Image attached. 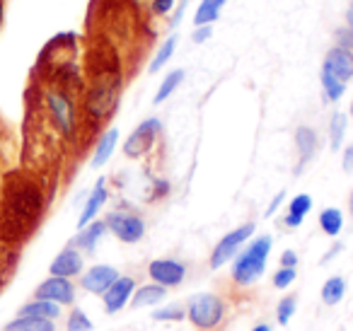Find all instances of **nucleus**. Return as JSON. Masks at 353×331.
<instances>
[{
  "instance_id": "40",
  "label": "nucleus",
  "mask_w": 353,
  "mask_h": 331,
  "mask_svg": "<svg viewBox=\"0 0 353 331\" xmlns=\"http://www.w3.org/2000/svg\"><path fill=\"white\" fill-rule=\"evenodd\" d=\"M346 27H351V30H353V3L348 6V10H346Z\"/></svg>"
},
{
  "instance_id": "33",
  "label": "nucleus",
  "mask_w": 353,
  "mask_h": 331,
  "mask_svg": "<svg viewBox=\"0 0 353 331\" xmlns=\"http://www.w3.org/2000/svg\"><path fill=\"white\" fill-rule=\"evenodd\" d=\"M211 34H213V27L211 25L196 27V30H194V34H192V41H194V44H203V41L211 39Z\"/></svg>"
},
{
  "instance_id": "7",
  "label": "nucleus",
  "mask_w": 353,
  "mask_h": 331,
  "mask_svg": "<svg viewBox=\"0 0 353 331\" xmlns=\"http://www.w3.org/2000/svg\"><path fill=\"white\" fill-rule=\"evenodd\" d=\"M34 300H49L56 305H73L75 302V285L70 278L51 276L44 283H39L34 290Z\"/></svg>"
},
{
  "instance_id": "37",
  "label": "nucleus",
  "mask_w": 353,
  "mask_h": 331,
  "mask_svg": "<svg viewBox=\"0 0 353 331\" xmlns=\"http://www.w3.org/2000/svg\"><path fill=\"white\" fill-rule=\"evenodd\" d=\"M341 167H343V172H348V174L353 172V146H346V148H343Z\"/></svg>"
},
{
  "instance_id": "34",
  "label": "nucleus",
  "mask_w": 353,
  "mask_h": 331,
  "mask_svg": "<svg viewBox=\"0 0 353 331\" xmlns=\"http://www.w3.org/2000/svg\"><path fill=\"white\" fill-rule=\"evenodd\" d=\"M281 266L283 268H298V254H295L293 249H285V252L281 254Z\"/></svg>"
},
{
  "instance_id": "21",
  "label": "nucleus",
  "mask_w": 353,
  "mask_h": 331,
  "mask_svg": "<svg viewBox=\"0 0 353 331\" xmlns=\"http://www.w3.org/2000/svg\"><path fill=\"white\" fill-rule=\"evenodd\" d=\"M319 297L327 307H336L339 302L346 297V281L341 276H332L324 281L322 290H319Z\"/></svg>"
},
{
  "instance_id": "9",
  "label": "nucleus",
  "mask_w": 353,
  "mask_h": 331,
  "mask_svg": "<svg viewBox=\"0 0 353 331\" xmlns=\"http://www.w3.org/2000/svg\"><path fill=\"white\" fill-rule=\"evenodd\" d=\"M46 104H49V112L54 117L56 126L61 128V133L65 136H73L75 131V107L68 99V94L63 92H49L46 94Z\"/></svg>"
},
{
  "instance_id": "10",
  "label": "nucleus",
  "mask_w": 353,
  "mask_h": 331,
  "mask_svg": "<svg viewBox=\"0 0 353 331\" xmlns=\"http://www.w3.org/2000/svg\"><path fill=\"white\" fill-rule=\"evenodd\" d=\"M322 70L348 85V80H353V51L341 49V46H332L327 51V56H324Z\"/></svg>"
},
{
  "instance_id": "30",
  "label": "nucleus",
  "mask_w": 353,
  "mask_h": 331,
  "mask_svg": "<svg viewBox=\"0 0 353 331\" xmlns=\"http://www.w3.org/2000/svg\"><path fill=\"white\" fill-rule=\"evenodd\" d=\"M94 324L88 314H85L80 307H75L73 312L68 314V321H65V331H92Z\"/></svg>"
},
{
  "instance_id": "1",
  "label": "nucleus",
  "mask_w": 353,
  "mask_h": 331,
  "mask_svg": "<svg viewBox=\"0 0 353 331\" xmlns=\"http://www.w3.org/2000/svg\"><path fill=\"white\" fill-rule=\"evenodd\" d=\"M271 247H274V239L269 234H261V237H254L252 242H247V247L242 252H237V257L232 259V283L240 288L254 285L264 276Z\"/></svg>"
},
{
  "instance_id": "39",
  "label": "nucleus",
  "mask_w": 353,
  "mask_h": 331,
  "mask_svg": "<svg viewBox=\"0 0 353 331\" xmlns=\"http://www.w3.org/2000/svg\"><path fill=\"white\" fill-rule=\"evenodd\" d=\"M187 3H189V0H184V3H182V8H179V10H176V15H174V17H172V27H176V25H179V22H182L184 10H187Z\"/></svg>"
},
{
  "instance_id": "22",
  "label": "nucleus",
  "mask_w": 353,
  "mask_h": 331,
  "mask_svg": "<svg viewBox=\"0 0 353 331\" xmlns=\"http://www.w3.org/2000/svg\"><path fill=\"white\" fill-rule=\"evenodd\" d=\"M319 228H322V232L327 237H339L343 230V213L339 208H334V205L324 208L319 213Z\"/></svg>"
},
{
  "instance_id": "11",
  "label": "nucleus",
  "mask_w": 353,
  "mask_h": 331,
  "mask_svg": "<svg viewBox=\"0 0 353 331\" xmlns=\"http://www.w3.org/2000/svg\"><path fill=\"white\" fill-rule=\"evenodd\" d=\"M119 276H121V273L114 266H109V263H97V266L88 268V271L80 276V285L88 292H92V295H104V292L109 290V285H112Z\"/></svg>"
},
{
  "instance_id": "13",
  "label": "nucleus",
  "mask_w": 353,
  "mask_h": 331,
  "mask_svg": "<svg viewBox=\"0 0 353 331\" xmlns=\"http://www.w3.org/2000/svg\"><path fill=\"white\" fill-rule=\"evenodd\" d=\"M107 181H104V177L102 179H97V184H94V189L90 191V196H88V201H85V208H83V213H80V218H78V230L80 228H85V225H90L94 218H97V213L104 208V203H107Z\"/></svg>"
},
{
  "instance_id": "8",
  "label": "nucleus",
  "mask_w": 353,
  "mask_h": 331,
  "mask_svg": "<svg viewBox=\"0 0 353 331\" xmlns=\"http://www.w3.org/2000/svg\"><path fill=\"white\" fill-rule=\"evenodd\" d=\"M136 288H138V283L133 276H119L117 281L109 285V290L102 295L107 314H117V312H121L126 305H131V297H133V292H136Z\"/></svg>"
},
{
  "instance_id": "36",
  "label": "nucleus",
  "mask_w": 353,
  "mask_h": 331,
  "mask_svg": "<svg viewBox=\"0 0 353 331\" xmlns=\"http://www.w3.org/2000/svg\"><path fill=\"white\" fill-rule=\"evenodd\" d=\"M283 199H285V191H279V194L271 199V203H269V208H266V218H274V213L281 208V203H283Z\"/></svg>"
},
{
  "instance_id": "16",
  "label": "nucleus",
  "mask_w": 353,
  "mask_h": 331,
  "mask_svg": "<svg viewBox=\"0 0 353 331\" xmlns=\"http://www.w3.org/2000/svg\"><path fill=\"white\" fill-rule=\"evenodd\" d=\"M165 297H167V288L150 281V283H145V285L136 288V292H133V297H131V305L136 307V310H143V307L160 305V302H165Z\"/></svg>"
},
{
  "instance_id": "6",
  "label": "nucleus",
  "mask_w": 353,
  "mask_h": 331,
  "mask_svg": "<svg viewBox=\"0 0 353 331\" xmlns=\"http://www.w3.org/2000/svg\"><path fill=\"white\" fill-rule=\"evenodd\" d=\"M148 276L152 283L162 288H176L182 285L184 278H187V266L176 259H152L148 263Z\"/></svg>"
},
{
  "instance_id": "18",
  "label": "nucleus",
  "mask_w": 353,
  "mask_h": 331,
  "mask_svg": "<svg viewBox=\"0 0 353 331\" xmlns=\"http://www.w3.org/2000/svg\"><path fill=\"white\" fill-rule=\"evenodd\" d=\"M312 210V196L310 194H298L295 199H290L288 203V213L283 218V225L285 228H300L305 220V215Z\"/></svg>"
},
{
  "instance_id": "28",
  "label": "nucleus",
  "mask_w": 353,
  "mask_h": 331,
  "mask_svg": "<svg viewBox=\"0 0 353 331\" xmlns=\"http://www.w3.org/2000/svg\"><path fill=\"white\" fill-rule=\"evenodd\" d=\"M152 321H184L187 319V307L184 305H167L150 314Z\"/></svg>"
},
{
  "instance_id": "31",
  "label": "nucleus",
  "mask_w": 353,
  "mask_h": 331,
  "mask_svg": "<svg viewBox=\"0 0 353 331\" xmlns=\"http://www.w3.org/2000/svg\"><path fill=\"white\" fill-rule=\"evenodd\" d=\"M295 278H298V268H283V266H281L279 271L274 273V288L285 290V288L293 285Z\"/></svg>"
},
{
  "instance_id": "5",
  "label": "nucleus",
  "mask_w": 353,
  "mask_h": 331,
  "mask_svg": "<svg viewBox=\"0 0 353 331\" xmlns=\"http://www.w3.org/2000/svg\"><path fill=\"white\" fill-rule=\"evenodd\" d=\"M162 133V121L160 119H145L143 123H138L136 131L128 136V141L123 143V155L131 157V160H138V157H143L148 150H150L152 146H155V141L160 138Z\"/></svg>"
},
{
  "instance_id": "24",
  "label": "nucleus",
  "mask_w": 353,
  "mask_h": 331,
  "mask_svg": "<svg viewBox=\"0 0 353 331\" xmlns=\"http://www.w3.org/2000/svg\"><path fill=\"white\" fill-rule=\"evenodd\" d=\"M6 331H56L51 319H37V317H15L10 324H6Z\"/></svg>"
},
{
  "instance_id": "19",
  "label": "nucleus",
  "mask_w": 353,
  "mask_h": 331,
  "mask_svg": "<svg viewBox=\"0 0 353 331\" xmlns=\"http://www.w3.org/2000/svg\"><path fill=\"white\" fill-rule=\"evenodd\" d=\"M61 314V305L56 302H49V300H32L27 305L20 307L17 317H37V319H59Z\"/></svg>"
},
{
  "instance_id": "27",
  "label": "nucleus",
  "mask_w": 353,
  "mask_h": 331,
  "mask_svg": "<svg viewBox=\"0 0 353 331\" xmlns=\"http://www.w3.org/2000/svg\"><path fill=\"white\" fill-rule=\"evenodd\" d=\"M295 312H298V297L285 295V297H281L279 305H276V319H279L281 326H288Z\"/></svg>"
},
{
  "instance_id": "38",
  "label": "nucleus",
  "mask_w": 353,
  "mask_h": 331,
  "mask_svg": "<svg viewBox=\"0 0 353 331\" xmlns=\"http://www.w3.org/2000/svg\"><path fill=\"white\" fill-rule=\"evenodd\" d=\"M341 249H343V244H341V242H336V244H334V247L329 249L327 254H324V259H322V266H324V263H329V261H332V259L336 257V254L341 252Z\"/></svg>"
},
{
  "instance_id": "12",
  "label": "nucleus",
  "mask_w": 353,
  "mask_h": 331,
  "mask_svg": "<svg viewBox=\"0 0 353 331\" xmlns=\"http://www.w3.org/2000/svg\"><path fill=\"white\" fill-rule=\"evenodd\" d=\"M83 268H85L83 252L75 247H65L63 252L51 261L49 273L51 276H61V278H73V276H80Z\"/></svg>"
},
{
  "instance_id": "14",
  "label": "nucleus",
  "mask_w": 353,
  "mask_h": 331,
  "mask_svg": "<svg viewBox=\"0 0 353 331\" xmlns=\"http://www.w3.org/2000/svg\"><path fill=\"white\" fill-rule=\"evenodd\" d=\"M104 232H109L107 223H104V220H92L90 225L80 228V232L73 237L70 247L80 249V252H94V249H97V244H99V239L104 237Z\"/></svg>"
},
{
  "instance_id": "23",
  "label": "nucleus",
  "mask_w": 353,
  "mask_h": 331,
  "mask_svg": "<svg viewBox=\"0 0 353 331\" xmlns=\"http://www.w3.org/2000/svg\"><path fill=\"white\" fill-rule=\"evenodd\" d=\"M346 128H348V117L343 112L332 114V121H329V148L334 152L341 150L343 138H346Z\"/></svg>"
},
{
  "instance_id": "17",
  "label": "nucleus",
  "mask_w": 353,
  "mask_h": 331,
  "mask_svg": "<svg viewBox=\"0 0 353 331\" xmlns=\"http://www.w3.org/2000/svg\"><path fill=\"white\" fill-rule=\"evenodd\" d=\"M117 143H119V128L104 131L102 138L97 141V148H94V155H92V162H90V165H92L94 170L107 165V162L112 160L114 150H117Z\"/></svg>"
},
{
  "instance_id": "32",
  "label": "nucleus",
  "mask_w": 353,
  "mask_h": 331,
  "mask_svg": "<svg viewBox=\"0 0 353 331\" xmlns=\"http://www.w3.org/2000/svg\"><path fill=\"white\" fill-rule=\"evenodd\" d=\"M334 37H336V46L353 51V30H351V27H346V25L339 27V30L334 32Z\"/></svg>"
},
{
  "instance_id": "4",
  "label": "nucleus",
  "mask_w": 353,
  "mask_h": 331,
  "mask_svg": "<svg viewBox=\"0 0 353 331\" xmlns=\"http://www.w3.org/2000/svg\"><path fill=\"white\" fill-rule=\"evenodd\" d=\"M107 230L123 244H138L145 234V220L131 210H112L104 218Z\"/></svg>"
},
{
  "instance_id": "3",
  "label": "nucleus",
  "mask_w": 353,
  "mask_h": 331,
  "mask_svg": "<svg viewBox=\"0 0 353 331\" xmlns=\"http://www.w3.org/2000/svg\"><path fill=\"white\" fill-rule=\"evenodd\" d=\"M254 230H256L254 223H242L240 228L230 230L225 237H221V242H218L211 252V261H208L213 271H218V268L225 266L228 261H232V259L237 257V252L254 237Z\"/></svg>"
},
{
  "instance_id": "35",
  "label": "nucleus",
  "mask_w": 353,
  "mask_h": 331,
  "mask_svg": "<svg viewBox=\"0 0 353 331\" xmlns=\"http://www.w3.org/2000/svg\"><path fill=\"white\" fill-rule=\"evenodd\" d=\"M174 8V0H152V12L155 15H167Z\"/></svg>"
},
{
  "instance_id": "42",
  "label": "nucleus",
  "mask_w": 353,
  "mask_h": 331,
  "mask_svg": "<svg viewBox=\"0 0 353 331\" xmlns=\"http://www.w3.org/2000/svg\"><path fill=\"white\" fill-rule=\"evenodd\" d=\"M252 331H271V326H269V324H256Z\"/></svg>"
},
{
  "instance_id": "41",
  "label": "nucleus",
  "mask_w": 353,
  "mask_h": 331,
  "mask_svg": "<svg viewBox=\"0 0 353 331\" xmlns=\"http://www.w3.org/2000/svg\"><path fill=\"white\" fill-rule=\"evenodd\" d=\"M348 213H351V220H353V189H351V196H348Z\"/></svg>"
},
{
  "instance_id": "2",
  "label": "nucleus",
  "mask_w": 353,
  "mask_h": 331,
  "mask_svg": "<svg viewBox=\"0 0 353 331\" xmlns=\"http://www.w3.org/2000/svg\"><path fill=\"white\" fill-rule=\"evenodd\" d=\"M187 319L201 331L218 329L225 319V300L216 292H196L187 302Z\"/></svg>"
},
{
  "instance_id": "20",
  "label": "nucleus",
  "mask_w": 353,
  "mask_h": 331,
  "mask_svg": "<svg viewBox=\"0 0 353 331\" xmlns=\"http://www.w3.org/2000/svg\"><path fill=\"white\" fill-rule=\"evenodd\" d=\"M228 0H201V6L196 8V15H194V27H206L221 17V10L225 8Z\"/></svg>"
},
{
  "instance_id": "26",
  "label": "nucleus",
  "mask_w": 353,
  "mask_h": 331,
  "mask_svg": "<svg viewBox=\"0 0 353 331\" xmlns=\"http://www.w3.org/2000/svg\"><path fill=\"white\" fill-rule=\"evenodd\" d=\"M182 83H184V70L182 68L170 70V73H167L165 78H162V85L157 88V94L152 97V104H162Z\"/></svg>"
},
{
  "instance_id": "25",
  "label": "nucleus",
  "mask_w": 353,
  "mask_h": 331,
  "mask_svg": "<svg viewBox=\"0 0 353 331\" xmlns=\"http://www.w3.org/2000/svg\"><path fill=\"white\" fill-rule=\"evenodd\" d=\"M174 51H176V34H170L165 41H162V46H160V51H157V56L150 61V66H148V73H150V75L160 73V70L165 68V66L172 61Z\"/></svg>"
},
{
  "instance_id": "43",
  "label": "nucleus",
  "mask_w": 353,
  "mask_h": 331,
  "mask_svg": "<svg viewBox=\"0 0 353 331\" xmlns=\"http://www.w3.org/2000/svg\"><path fill=\"white\" fill-rule=\"evenodd\" d=\"M348 114H351V117H353V99H351V107H348Z\"/></svg>"
},
{
  "instance_id": "15",
  "label": "nucleus",
  "mask_w": 353,
  "mask_h": 331,
  "mask_svg": "<svg viewBox=\"0 0 353 331\" xmlns=\"http://www.w3.org/2000/svg\"><path fill=\"white\" fill-rule=\"evenodd\" d=\"M295 146H298V155H300L298 172H303V167L317 155V148H319L317 133L310 126H298V131H295Z\"/></svg>"
},
{
  "instance_id": "29",
  "label": "nucleus",
  "mask_w": 353,
  "mask_h": 331,
  "mask_svg": "<svg viewBox=\"0 0 353 331\" xmlns=\"http://www.w3.org/2000/svg\"><path fill=\"white\" fill-rule=\"evenodd\" d=\"M319 80H322V90H324V94H327L329 102H339V99L343 97V92H346V83L336 80L334 75L324 73V70H322V78Z\"/></svg>"
}]
</instances>
